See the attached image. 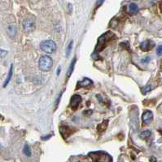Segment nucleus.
<instances>
[{
  "instance_id": "obj_17",
  "label": "nucleus",
  "mask_w": 162,
  "mask_h": 162,
  "mask_svg": "<svg viewBox=\"0 0 162 162\" xmlns=\"http://www.w3.org/2000/svg\"><path fill=\"white\" fill-rule=\"evenodd\" d=\"M8 54V51L3 49H0V58H3Z\"/></svg>"
},
{
  "instance_id": "obj_3",
  "label": "nucleus",
  "mask_w": 162,
  "mask_h": 162,
  "mask_svg": "<svg viewBox=\"0 0 162 162\" xmlns=\"http://www.w3.org/2000/svg\"><path fill=\"white\" fill-rule=\"evenodd\" d=\"M56 44L53 40H44L40 43V48L47 54H52L56 51Z\"/></svg>"
},
{
  "instance_id": "obj_22",
  "label": "nucleus",
  "mask_w": 162,
  "mask_h": 162,
  "mask_svg": "<svg viewBox=\"0 0 162 162\" xmlns=\"http://www.w3.org/2000/svg\"><path fill=\"white\" fill-rule=\"evenodd\" d=\"M76 162H79V161H76Z\"/></svg>"
},
{
  "instance_id": "obj_16",
  "label": "nucleus",
  "mask_w": 162,
  "mask_h": 162,
  "mask_svg": "<svg viewBox=\"0 0 162 162\" xmlns=\"http://www.w3.org/2000/svg\"><path fill=\"white\" fill-rule=\"evenodd\" d=\"M152 86H151V85H147V86H146L145 87L143 88L142 92H143V95H146V94H147L148 92L151 91H152Z\"/></svg>"
},
{
  "instance_id": "obj_21",
  "label": "nucleus",
  "mask_w": 162,
  "mask_h": 162,
  "mask_svg": "<svg viewBox=\"0 0 162 162\" xmlns=\"http://www.w3.org/2000/svg\"><path fill=\"white\" fill-rule=\"evenodd\" d=\"M150 161H151V162H156V158H155V157H151V158H150Z\"/></svg>"
},
{
  "instance_id": "obj_20",
  "label": "nucleus",
  "mask_w": 162,
  "mask_h": 162,
  "mask_svg": "<svg viewBox=\"0 0 162 162\" xmlns=\"http://www.w3.org/2000/svg\"><path fill=\"white\" fill-rule=\"evenodd\" d=\"M104 0H98V1H97V6H100V5L104 3Z\"/></svg>"
},
{
  "instance_id": "obj_10",
  "label": "nucleus",
  "mask_w": 162,
  "mask_h": 162,
  "mask_svg": "<svg viewBox=\"0 0 162 162\" xmlns=\"http://www.w3.org/2000/svg\"><path fill=\"white\" fill-rule=\"evenodd\" d=\"M12 73H13V65L12 64V65H11V68H10V70H9L8 75V78H7L4 84H3V87H6L8 86V84L10 82L11 79H12Z\"/></svg>"
},
{
  "instance_id": "obj_19",
  "label": "nucleus",
  "mask_w": 162,
  "mask_h": 162,
  "mask_svg": "<svg viewBox=\"0 0 162 162\" xmlns=\"http://www.w3.org/2000/svg\"><path fill=\"white\" fill-rule=\"evenodd\" d=\"M150 57H146V58H144V59H143L141 60V62H142V64H147V63L149 62L150 61Z\"/></svg>"
},
{
  "instance_id": "obj_13",
  "label": "nucleus",
  "mask_w": 162,
  "mask_h": 162,
  "mask_svg": "<svg viewBox=\"0 0 162 162\" xmlns=\"http://www.w3.org/2000/svg\"><path fill=\"white\" fill-rule=\"evenodd\" d=\"M152 134V132L150 130H144L140 133L139 134V137L141 138L142 139H147V138H149Z\"/></svg>"
},
{
  "instance_id": "obj_12",
  "label": "nucleus",
  "mask_w": 162,
  "mask_h": 162,
  "mask_svg": "<svg viewBox=\"0 0 162 162\" xmlns=\"http://www.w3.org/2000/svg\"><path fill=\"white\" fill-rule=\"evenodd\" d=\"M76 58L73 59V60L71 62V64L69 68V70H68V73H67V77L68 78H69L72 73H73V69H74V67H75V64H76Z\"/></svg>"
},
{
  "instance_id": "obj_2",
  "label": "nucleus",
  "mask_w": 162,
  "mask_h": 162,
  "mask_svg": "<svg viewBox=\"0 0 162 162\" xmlns=\"http://www.w3.org/2000/svg\"><path fill=\"white\" fill-rule=\"evenodd\" d=\"M53 66V60L49 55H43L38 61V67L40 70L43 72H48L52 69Z\"/></svg>"
},
{
  "instance_id": "obj_5",
  "label": "nucleus",
  "mask_w": 162,
  "mask_h": 162,
  "mask_svg": "<svg viewBox=\"0 0 162 162\" xmlns=\"http://www.w3.org/2000/svg\"><path fill=\"white\" fill-rule=\"evenodd\" d=\"M153 118V113L152 112H151L149 110H147L145 112L143 113V116H142V120L143 121L144 124H149L152 122Z\"/></svg>"
},
{
  "instance_id": "obj_14",
  "label": "nucleus",
  "mask_w": 162,
  "mask_h": 162,
  "mask_svg": "<svg viewBox=\"0 0 162 162\" xmlns=\"http://www.w3.org/2000/svg\"><path fill=\"white\" fill-rule=\"evenodd\" d=\"M23 151H24V153H25V156H31V151H30L29 145L25 144Z\"/></svg>"
},
{
  "instance_id": "obj_15",
  "label": "nucleus",
  "mask_w": 162,
  "mask_h": 162,
  "mask_svg": "<svg viewBox=\"0 0 162 162\" xmlns=\"http://www.w3.org/2000/svg\"><path fill=\"white\" fill-rule=\"evenodd\" d=\"M73 41H71V42H69V44L68 47H67L66 57H69V56L70 55L71 51H72V48H73Z\"/></svg>"
},
{
  "instance_id": "obj_9",
  "label": "nucleus",
  "mask_w": 162,
  "mask_h": 162,
  "mask_svg": "<svg viewBox=\"0 0 162 162\" xmlns=\"http://www.w3.org/2000/svg\"><path fill=\"white\" fill-rule=\"evenodd\" d=\"M92 84H93V82H92L91 79L84 78L82 81L79 82L78 86L81 87H90Z\"/></svg>"
},
{
  "instance_id": "obj_1",
  "label": "nucleus",
  "mask_w": 162,
  "mask_h": 162,
  "mask_svg": "<svg viewBox=\"0 0 162 162\" xmlns=\"http://www.w3.org/2000/svg\"><path fill=\"white\" fill-rule=\"evenodd\" d=\"M89 156L94 162H112L111 156L104 152H93L89 153Z\"/></svg>"
},
{
  "instance_id": "obj_6",
  "label": "nucleus",
  "mask_w": 162,
  "mask_h": 162,
  "mask_svg": "<svg viewBox=\"0 0 162 162\" xmlns=\"http://www.w3.org/2000/svg\"><path fill=\"white\" fill-rule=\"evenodd\" d=\"M82 102V97L78 95H74L73 96L72 99H71L70 105L71 108L73 109H76L79 106V104Z\"/></svg>"
},
{
  "instance_id": "obj_8",
  "label": "nucleus",
  "mask_w": 162,
  "mask_h": 162,
  "mask_svg": "<svg viewBox=\"0 0 162 162\" xmlns=\"http://www.w3.org/2000/svg\"><path fill=\"white\" fill-rule=\"evenodd\" d=\"M7 31H8V33L9 36L12 37V38H14V37H16V34H17V27L15 25H9L8 27Z\"/></svg>"
},
{
  "instance_id": "obj_11",
  "label": "nucleus",
  "mask_w": 162,
  "mask_h": 162,
  "mask_svg": "<svg viewBox=\"0 0 162 162\" xmlns=\"http://www.w3.org/2000/svg\"><path fill=\"white\" fill-rule=\"evenodd\" d=\"M129 12L131 14H136V13H138V8L137 4H135L134 3H130L129 5Z\"/></svg>"
},
{
  "instance_id": "obj_7",
  "label": "nucleus",
  "mask_w": 162,
  "mask_h": 162,
  "mask_svg": "<svg viewBox=\"0 0 162 162\" xmlns=\"http://www.w3.org/2000/svg\"><path fill=\"white\" fill-rule=\"evenodd\" d=\"M154 46V42H152L150 40H146L144 42H143L140 44V48L142 51H148L149 50H151Z\"/></svg>"
},
{
  "instance_id": "obj_4",
  "label": "nucleus",
  "mask_w": 162,
  "mask_h": 162,
  "mask_svg": "<svg viewBox=\"0 0 162 162\" xmlns=\"http://www.w3.org/2000/svg\"><path fill=\"white\" fill-rule=\"evenodd\" d=\"M23 28L25 29V32L27 33H30L32 32L34 28H35V23H34V21L33 20H30V19H27V20H25L23 21Z\"/></svg>"
},
{
  "instance_id": "obj_18",
  "label": "nucleus",
  "mask_w": 162,
  "mask_h": 162,
  "mask_svg": "<svg viewBox=\"0 0 162 162\" xmlns=\"http://www.w3.org/2000/svg\"><path fill=\"white\" fill-rule=\"evenodd\" d=\"M156 54L159 56L162 55V45H160V46H157V49H156Z\"/></svg>"
}]
</instances>
